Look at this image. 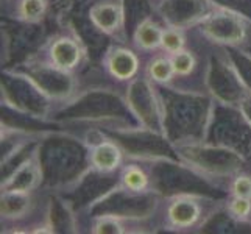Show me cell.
Returning a JSON list of instances; mask_svg holds the SVG:
<instances>
[{
	"mask_svg": "<svg viewBox=\"0 0 251 234\" xmlns=\"http://www.w3.org/2000/svg\"><path fill=\"white\" fill-rule=\"evenodd\" d=\"M34 55L61 71L72 74H78L88 63V47L74 25H67V28L51 34Z\"/></svg>",
	"mask_w": 251,
	"mask_h": 234,
	"instance_id": "5b68a950",
	"label": "cell"
},
{
	"mask_svg": "<svg viewBox=\"0 0 251 234\" xmlns=\"http://www.w3.org/2000/svg\"><path fill=\"white\" fill-rule=\"evenodd\" d=\"M38 190L21 192V190H2L0 194V217L2 228L6 225H16L27 222L38 211Z\"/></svg>",
	"mask_w": 251,
	"mask_h": 234,
	"instance_id": "30bf717a",
	"label": "cell"
},
{
	"mask_svg": "<svg viewBox=\"0 0 251 234\" xmlns=\"http://www.w3.org/2000/svg\"><path fill=\"white\" fill-rule=\"evenodd\" d=\"M187 33L183 28L170 27V25H164L162 39H161V52L167 55H173L176 52L187 47Z\"/></svg>",
	"mask_w": 251,
	"mask_h": 234,
	"instance_id": "d6986e66",
	"label": "cell"
},
{
	"mask_svg": "<svg viewBox=\"0 0 251 234\" xmlns=\"http://www.w3.org/2000/svg\"><path fill=\"white\" fill-rule=\"evenodd\" d=\"M164 24L154 16H145L136 25L131 36V46L142 55H154L161 52Z\"/></svg>",
	"mask_w": 251,
	"mask_h": 234,
	"instance_id": "5bb4252c",
	"label": "cell"
},
{
	"mask_svg": "<svg viewBox=\"0 0 251 234\" xmlns=\"http://www.w3.org/2000/svg\"><path fill=\"white\" fill-rule=\"evenodd\" d=\"M237 83H239V92L232 106L237 109V112L244 119V122L248 125V128H251V84L242 75L239 67H237Z\"/></svg>",
	"mask_w": 251,
	"mask_h": 234,
	"instance_id": "ac0fdd59",
	"label": "cell"
},
{
	"mask_svg": "<svg viewBox=\"0 0 251 234\" xmlns=\"http://www.w3.org/2000/svg\"><path fill=\"white\" fill-rule=\"evenodd\" d=\"M125 164L124 147L114 139H100L89 147L88 167L92 173L112 175Z\"/></svg>",
	"mask_w": 251,
	"mask_h": 234,
	"instance_id": "7c38bea8",
	"label": "cell"
},
{
	"mask_svg": "<svg viewBox=\"0 0 251 234\" xmlns=\"http://www.w3.org/2000/svg\"><path fill=\"white\" fill-rule=\"evenodd\" d=\"M170 58L176 74V80H187V78L194 77L198 67H200V59H198L197 52L192 50L189 46L176 52V53L170 55Z\"/></svg>",
	"mask_w": 251,
	"mask_h": 234,
	"instance_id": "e0dca14e",
	"label": "cell"
},
{
	"mask_svg": "<svg viewBox=\"0 0 251 234\" xmlns=\"http://www.w3.org/2000/svg\"><path fill=\"white\" fill-rule=\"evenodd\" d=\"M149 214H119L105 212L94 215L89 222V233L92 234H131L147 233L149 230Z\"/></svg>",
	"mask_w": 251,
	"mask_h": 234,
	"instance_id": "8fae6325",
	"label": "cell"
},
{
	"mask_svg": "<svg viewBox=\"0 0 251 234\" xmlns=\"http://www.w3.org/2000/svg\"><path fill=\"white\" fill-rule=\"evenodd\" d=\"M44 181V170L41 161V145H36L17 166L2 180V190L34 192Z\"/></svg>",
	"mask_w": 251,
	"mask_h": 234,
	"instance_id": "9c48e42d",
	"label": "cell"
},
{
	"mask_svg": "<svg viewBox=\"0 0 251 234\" xmlns=\"http://www.w3.org/2000/svg\"><path fill=\"white\" fill-rule=\"evenodd\" d=\"M3 74L25 81L34 92L41 95L42 100H46L50 105L66 106L80 95L81 84L78 74L61 71L36 55L27 58L14 69H5Z\"/></svg>",
	"mask_w": 251,
	"mask_h": 234,
	"instance_id": "7a4b0ae2",
	"label": "cell"
},
{
	"mask_svg": "<svg viewBox=\"0 0 251 234\" xmlns=\"http://www.w3.org/2000/svg\"><path fill=\"white\" fill-rule=\"evenodd\" d=\"M105 74L119 84H128L144 71L141 53L126 42H112L101 59Z\"/></svg>",
	"mask_w": 251,
	"mask_h": 234,
	"instance_id": "52a82bcc",
	"label": "cell"
},
{
	"mask_svg": "<svg viewBox=\"0 0 251 234\" xmlns=\"http://www.w3.org/2000/svg\"><path fill=\"white\" fill-rule=\"evenodd\" d=\"M92 27L114 42H126V10L124 0H97L88 11Z\"/></svg>",
	"mask_w": 251,
	"mask_h": 234,
	"instance_id": "ba28073f",
	"label": "cell"
},
{
	"mask_svg": "<svg viewBox=\"0 0 251 234\" xmlns=\"http://www.w3.org/2000/svg\"><path fill=\"white\" fill-rule=\"evenodd\" d=\"M125 95L126 106L131 111L133 117L139 122V127L150 133L166 137V105L156 89V84L147 78L144 71L139 77H136L133 81L126 84Z\"/></svg>",
	"mask_w": 251,
	"mask_h": 234,
	"instance_id": "277c9868",
	"label": "cell"
},
{
	"mask_svg": "<svg viewBox=\"0 0 251 234\" xmlns=\"http://www.w3.org/2000/svg\"><path fill=\"white\" fill-rule=\"evenodd\" d=\"M10 5V16L14 21L36 25L44 21L49 11V0H11Z\"/></svg>",
	"mask_w": 251,
	"mask_h": 234,
	"instance_id": "2e32d148",
	"label": "cell"
},
{
	"mask_svg": "<svg viewBox=\"0 0 251 234\" xmlns=\"http://www.w3.org/2000/svg\"><path fill=\"white\" fill-rule=\"evenodd\" d=\"M220 211L225 200L197 192H176L161 198L154 212L164 231L189 234L201 231Z\"/></svg>",
	"mask_w": 251,
	"mask_h": 234,
	"instance_id": "6da1fadb",
	"label": "cell"
},
{
	"mask_svg": "<svg viewBox=\"0 0 251 234\" xmlns=\"http://www.w3.org/2000/svg\"><path fill=\"white\" fill-rule=\"evenodd\" d=\"M225 212L237 223H251V198L228 195L225 200Z\"/></svg>",
	"mask_w": 251,
	"mask_h": 234,
	"instance_id": "ffe728a7",
	"label": "cell"
},
{
	"mask_svg": "<svg viewBox=\"0 0 251 234\" xmlns=\"http://www.w3.org/2000/svg\"><path fill=\"white\" fill-rule=\"evenodd\" d=\"M228 195L251 198V172L242 169L229 180Z\"/></svg>",
	"mask_w": 251,
	"mask_h": 234,
	"instance_id": "44dd1931",
	"label": "cell"
},
{
	"mask_svg": "<svg viewBox=\"0 0 251 234\" xmlns=\"http://www.w3.org/2000/svg\"><path fill=\"white\" fill-rule=\"evenodd\" d=\"M192 33L214 49L247 50L251 49V16L234 6L219 3Z\"/></svg>",
	"mask_w": 251,
	"mask_h": 234,
	"instance_id": "3957f363",
	"label": "cell"
},
{
	"mask_svg": "<svg viewBox=\"0 0 251 234\" xmlns=\"http://www.w3.org/2000/svg\"><path fill=\"white\" fill-rule=\"evenodd\" d=\"M220 2L217 0H164L153 6L164 25L192 31L209 16Z\"/></svg>",
	"mask_w": 251,
	"mask_h": 234,
	"instance_id": "8992f818",
	"label": "cell"
},
{
	"mask_svg": "<svg viewBox=\"0 0 251 234\" xmlns=\"http://www.w3.org/2000/svg\"><path fill=\"white\" fill-rule=\"evenodd\" d=\"M153 169L144 162H125L119 170V180L112 189L116 194L125 195H145L153 190Z\"/></svg>",
	"mask_w": 251,
	"mask_h": 234,
	"instance_id": "4fadbf2b",
	"label": "cell"
},
{
	"mask_svg": "<svg viewBox=\"0 0 251 234\" xmlns=\"http://www.w3.org/2000/svg\"><path fill=\"white\" fill-rule=\"evenodd\" d=\"M144 74L150 81L166 89H170L173 83L176 81V74L175 69H173L172 58L164 52H158V53L149 58V61L144 64Z\"/></svg>",
	"mask_w": 251,
	"mask_h": 234,
	"instance_id": "9a60e30c",
	"label": "cell"
},
{
	"mask_svg": "<svg viewBox=\"0 0 251 234\" xmlns=\"http://www.w3.org/2000/svg\"><path fill=\"white\" fill-rule=\"evenodd\" d=\"M149 2L151 3V6H156L158 3H161V2H164V0H149Z\"/></svg>",
	"mask_w": 251,
	"mask_h": 234,
	"instance_id": "7402d4cb",
	"label": "cell"
}]
</instances>
